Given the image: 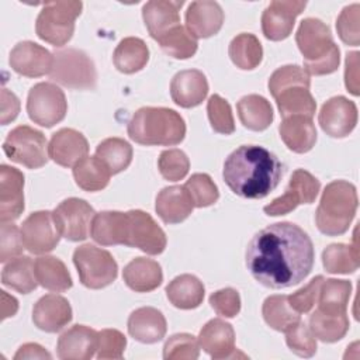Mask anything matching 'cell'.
I'll return each instance as SVG.
<instances>
[{
  "instance_id": "cell-1",
  "label": "cell",
  "mask_w": 360,
  "mask_h": 360,
  "mask_svg": "<svg viewBox=\"0 0 360 360\" xmlns=\"http://www.w3.org/2000/svg\"><path fill=\"white\" fill-rule=\"evenodd\" d=\"M314 245L292 222L271 224L259 231L246 248V267L264 287L280 290L300 284L312 270Z\"/></svg>"
},
{
  "instance_id": "cell-42",
  "label": "cell",
  "mask_w": 360,
  "mask_h": 360,
  "mask_svg": "<svg viewBox=\"0 0 360 360\" xmlns=\"http://www.w3.org/2000/svg\"><path fill=\"white\" fill-rule=\"evenodd\" d=\"M262 314L266 323L277 332H285L300 321V314L292 309L287 295L267 297L263 302Z\"/></svg>"
},
{
  "instance_id": "cell-29",
  "label": "cell",
  "mask_w": 360,
  "mask_h": 360,
  "mask_svg": "<svg viewBox=\"0 0 360 360\" xmlns=\"http://www.w3.org/2000/svg\"><path fill=\"white\" fill-rule=\"evenodd\" d=\"M125 284L136 292H149L158 288L163 281L160 264L149 257L132 259L122 271Z\"/></svg>"
},
{
  "instance_id": "cell-23",
  "label": "cell",
  "mask_w": 360,
  "mask_h": 360,
  "mask_svg": "<svg viewBox=\"0 0 360 360\" xmlns=\"http://www.w3.org/2000/svg\"><path fill=\"white\" fill-rule=\"evenodd\" d=\"M224 24V11L217 1H193L186 11V25L190 34L197 38L215 35Z\"/></svg>"
},
{
  "instance_id": "cell-12",
  "label": "cell",
  "mask_w": 360,
  "mask_h": 360,
  "mask_svg": "<svg viewBox=\"0 0 360 360\" xmlns=\"http://www.w3.org/2000/svg\"><path fill=\"white\" fill-rule=\"evenodd\" d=\"M52 215L60 236L72 242H79L87 238L96 212L86 200L72 197L63 200L53 210Z\"/></svg>"
},
{
  "instance_id": "cell-15",
  "label": "cell",
  "mask_w": 360,
  "mask_h": 360,
  "mask_svg": "<svg viewBox=\"0 0 360 360\" xmlns=\"http://www.w3.org/2000/svg\"><path fill=\"white\" fill-rule=\"evenodd\" d=\"M305 1L274 0L262 14V31L270 41L285 39L295 24L297 15L305 8Z\"/></svg>"
},
{
  "instance_id": "cell-52",
  "label": "cell",
  "mask_w": 360,
  "mask_h": 360,
  "mask_svg": "<svg viewBox=\"0 0 360 360\" xmlns=\"http://www.w3.org/2000/svg\"><path fill=\"white\" fill-rule=\"evenodd\" d=\"M97 359H121L127 346V338L117 329L97 332Z\"/></svg>"
},
{
  "instance_id": "cell-48",
  "label": "cell",
  "mask_w": 360,
  "mask_h": 360,
  "mask_svg": "<svg viewBox=\"0 0 360 360\" xmlns=\"http://www.w3.org/2000/svg\"><path fill=\"white\" fill-rule=\"evenodd\" d=\"M198 356V340L190 333H176L170 336L163 346V357L166 360H195Z\"/></svg>"
},
{
  "instance_id": "cell-35",
  "label": "cell",
  "mask_w": 360,
  "mask_h": 360,
  "mask_svg": "<svg viewBox=\"0 0 360 360\" xmlns=\"http://www.w3.org/2000/svg\"><path fill=\"white\" fill-rule=\"evenodd\" d=\"M38 284L55 292H62L73 285L65 263L55 256H41L34 262Z\"/></svg>"
},
{
  "instance_id": "cell-58",
  "label": "cell",
  "mask_w": 360,
  "mask_h": 360,
  "mask_svg": "<svg viewBox=\"0 0 360 360\" xmlns=\"http://www.w3.org/2000/svg\"><path fill=\"white\" fill-rule=\"evenodd\" d=\"M32 359H52V356L42 346L37 343H25L14 354V360H32Z\"/></svg>"
},
{
  "instance_id": "cell-21",
  "label": "cell",
  "mask_w": 360,
  "mask_h": 360,
  "mask_svg": "<svg viewBox=\"0 0 360 360\" xmlns=\"http://www.w3.org/2000/svg\"><path fill=\"white\" fill-rule=\"evenodd\" d=\"M208 94V82L205 75L197 69H187L176 73L170 83L172 100L183 107L191 108L200 105Z\"/></svg>"
},
{
  "instance_id": "cell-46",
  "label": "cell",
  "mask_w": 360,
  "mask_h": 360,
  "mask_svg": "<svg viewBox=\"0 0 360 360\" xmlns=\"http://www.w3.org/2000/svg\"><path fill=\"white\" fill-rule=\"evenodd\" d=\"M207 112L211 128L224 135H229L235 131V121L229 103L218 94H212L207 103Z\"/></svg>"
},
{
  "instance_id": "cell-49",
  "label": "cell",
  "mask_w": 360,
  "mask_h": 360,
  "mask_svg": "<svg viewBox=\"0 0 360 360\" xmlns=\"http://www.w3.org/2000/svg\"><path fill=\"white\" fill-rule=\"evenodd\" d=\"M158 167L166 180L179 181L187 176L190 160L180 149H166L159 155Z\"/></svg>"
},
{
  "instance_id": "cell-56",
  "label": "cell",
  "mask_w": 360,
  "mask_h": 360,
  "mask_svg": "<svg viewBox=\"0 0 360 360\" xmlns=\"http://www.w3.org/2000/svg\"><path fill=\"white\" fill-rule=\"evenodd\" d=\"M345 84L347 91L359 96V52H349L346 55Z\"/></svg>"
},
{
  "instance_id": "cell-24",
  "label": "cell",
  "mask_w": 360,
  "mask_h": 360,
  "mask_svg": "<svg viewBox=\"0 0 360 360\" xmlns=\"http://www.w3.org/2000/svg\"><path fill=\"white\" fill-rule=\"evenodd\" d=\"M198 345L212 359L235 356V332L231 323L214 318L208 321L198 335Z\"/></svg>"
},
{
  "instance_id": "cell-2",
  "label": "cell",
  "mask_w": 360,
  "mask_h": 360,
  "mask_svg": "<svg viewBox=\"0 0 360 360\" xmlns=\"http://www.w3.org/2000/svg\"><path fill=\"white\" fill-rule=\"evenodd\" d=\"M284 166L269 149L259 145H242L225 160L222 177L239 197L259 200L269 195L280 183Z\"/></svg>"
},
{
  "instance_id": "cell-17",
  "label": "cell",
  "mask_w": 360,
  "mask_h": 360,
  "mask_svg": "<svg viewBox=\"0 0 360 360\" xmlns=\"http://www.w3.org/2000/svg\"><path fill=\"white\" fill-rule=\"evenodd\" d=\"M53 55L44 46L32 42H18L10 52L8 63L11 69L27 77H39L51 72Z\"/></svg>"
},
{
  "instance_id": "cell-44",
  "label": "cell",
  "mask_w": 360,
  "mask_h": 360,
  "mask_svg": "<svg viewBox=\"0 0 360 360\" xmlns=\"http://www.w3.org/2000/svg\"><path fill=\"white\" fill-rule=\"evenodd\" d=\"M165 53L174 59H188L197 52V39L183 25H177L159 41Z\"/></svg>"
},
{
  "instance_id": "cell-39",
  "label": "cell",
  "mask_w": 360,
  "mask_h": 360,
  "mask_svg": "<svg viewBox=\"0 0 360 360\" xmlns=\"http://www.w3.org/2000/svg\"><path fill=\"white\" fill-rule=\"evenodd\" d=\"M322 263L330 274H350L359 269V248L354 245L332 243L322 252Z\"/></svg>"
},
{
  "instance_id": "cell-5",
  "label": "cell",
  "mask_w": 360,
  "mask_h": 360,
  "mask_svg": "<svg viewBox=\"0 0 360 360\" xmlns=\"http://www.w3.org/2000/svg\"><path fill=\"white\" fill-rule=\"evenodd\" d=\"M357 210L356 187L346 180H335L326 184L315 212L318 229L328 236L343 235Z\"/></svg>"
},
{
  "instance_id": "cell-14",
  "label": "cell",
  "mask_w": 360,
  "mask_h": 360,
  "mask_svg": "<svg viewBox=\"0 0 360 360\" xmlns=\"http://www.w3.org/2000/svg\"><path fill=\"white\" fill-rule=\"evenodd\" d=\"M21 236L25 249L34 255L53 250L60 239L51 211L30 214L21 225Z\"/></svg>"
},
{
  "instance_id": "cell-9",
  "label": "cell",
  "mask_w": 360,
  "mask_h": 360,
  "mask_svg": "<svg viewBox=\"0 0 360 360\" xmlns=\"http://www.w3.org/2000/svg\"><path fill=\"white\" fill-rule=\"evenodd\" d=\"M8 159L28 169H39L48 162V143L45 135L28 125L11 129L3 142Z\"/></svg>"
},
{
  "instance_id": "cell-7",
  "label": "cell",
  "mask_w": 360,
  "mask_h": 360,
  "mask_svg": "<svg viewBox=\"0 0 360 360\" xmlns=\"http://www.w3.org/2000/svg\"><path fill=\"white\" fill-rule=\"evenodd\" d=\"M49 77L73 90H93L97 84V70L86 52L76 48L55 51Z\"/></svg>"
},
{
  "instance_id": "cell-13",
  "label": "cell",
  "mask_w": 360,
  "mask_h": 360,
  "mask_svg": "<svg viewBox=\"0 0 360 360\" xmlns=\"http://www.w3.org/2000/svg\"><path fill=\"white\" fill-rule=\"evenodd\" d=\"M125 246L138 248L146 255H159L166 248V235L155 219L145 211L127 212Z\"/></svg>"
},
{
  "instance_id": "cell-51",
  "label": "cell",
  "mask_w": 360,
  "mask_h": 360,
  "mask_svg": "<svg viewBox=\"0 0 360 360\" xmlns=\"http://www.w3.org/2000/svg\"><path fill=\"white\" fill-rule=\"evenodd\" d=\"M292 84L311 86L309 75L304 70V68H300L298 65L281 66L277 70H274L269 79V90L271 96H274L281 89Z\"/></svg>"
},
{
  "instance_id": "cell-37",
  "label": "cell",
  "mask_w": 360,
  "mask_h": 360,
  "mask_svg": "<svg viewBox=\"0 0 360 360\" xmlns=\"http://www.w3.org/2000/svg\"><path fill=\"white\" fill-rule=\"evenodd\" d=\"M352 294V283L347 280L323 278L318 295V308L323 314L340 315L346 314L349 298Z\"/></svg>"
},
{
  "instance_id": "cell-6",
  "label": "cell",
  "mask_w": 360,
  "mask_h": 360,
  "mask_svg": "<svg viewBox=\"0 0 360 360\" xmlns=\"http://www.w3.org/2000/svg\"><path fill=\"white\" fill-rule=\"evenodd\" d=\"M82 8L83 3L77 0L45 3L37 17V35L53 46L66 45L75 32V21Z\"/></svg>"
},
{
  "instance_id": "cell-22",
  "label": "cell",
  "mask_w": 360,
  "mask_h": 360,
  "mask_svg": "<svg viewBox=\"0 0 360 360\" xmlns=\"http://www.w3.org/2000/svg\"><path fill=\"white\" fill-rule=\"evenodd\" d=\"M97 332L84 325H75L58 339L56 353L62 360H89L97 350Z\"/></svg>"
},
{
  "instance_id": "cell-40",
  "label": "cell",
  "mask_w": 360,
  "mask_h": 360,
  "mask_svg": "<svg viewBox=\"0 0 360 360\" xmlns=\"http://www.w3.org/2000/svg\"><path fill=\"white\" fill-rule=\"evenodd\" d=\"M229 58L233 65L243 70L257 68L263 58V48L260 41L248 32L236 35L229 44Z\"/></svg>"
},
{
  "instance_id": "cell-28",
  "label": "cell",
  "mask_w": 360,
  "mask_h": 360,
  "mask_svg": "<svg viewBox=\"0 0 360 360\" xmlns=\"http://www.w3.org/2000/svg\"><path fill=\"white\" fill-rule=\"evenodd\" d=\"M278 132L285 146L295 153L311 150L316 142V129L312 118L304 115L283 118Z\"/></svg>"
},
{
  "instance_id": "cell-10",
  "label": "cell",
  "mask_w": 360,
  "mask_h": 360,
  "mask_svg": "<svg viewBox=\"0 0 360 360\" xmlns=\"http://www.w3.org/2000/svg\"><path fill=\"white\" fill-rule=\"evenodd\" d=\"M66 111L65 93L56 84L41 82L31 87L27 98V112L31 121L51 128L65 118Z\"/></svg>"
},
{
  "instance_id": "cell-50",
  "label": "cell",
  "mask_w": 360,
  "mask_h": 360,
  "mask_svg": "<svg viewBox=\"0 0 360 360\" xmlns=\"http://www.w3.org/2000/svg\"><path fill=\"white\" fill-rule=\"evenodd\" d=\"M360 4L354 3L350 6H346L338 20H336V30L339 34V38L352 46H357L360 44Z\"/></svg>"
},
{
  "instance_id": "cell-38",
  "label": "cell",
  "mask_w": 360,
  "mask_h": 360,
  "mask_svg": "<svg viewBox=\"0 0 360 360\" xmlns=\"http://www.w3.org/2000/svg\"><path fill=\"white\" fill-rule=\"evenodd\" d=\"M110 170L97 156H86L73 166L76 184L84 191H100L110 181Z\"/></svg>"
},
{
  "instance_id": "cell-31",
  "label": "cell",
  "mask_w": 360,
  "mask_h": 360,
  "mask_svg": "<svg viewBox=\"0 0 360 360\" xmlns=\"http://www.w3.org/2000/svg\"><path fill=\"white\" fill-rule=\"evenodd\" d=\"M277 108L283 118L304 115L312 118L316 111V103L309 91V86L292 84L281 89L274 96Z\"/></svg>"
},
{
  "instance_id": "cell-43",
  "label": "cell",
  "mask_w": 360,
  "mask_h": 360,
  "mask_svg": "<svg viewBox=\"0 0 360 360\" xmlns=\"http://www.w3.org/2000/svg\"><path fill=\"white\" fill-rule=\"evenodd\" d=\"M132 146L122 138H107L98 143L96 156L104 163L111 174L125 170L132 160Z\"/></svg>"
},
{
  "instance_id": "cell-59",
  "label": "cell",
  "mask_w": 360,
  "mask_h": 360,
  "mask_svg": "<svg viewBox=\"0 0 360 360\" xmlns=\"http://www.w3.org/2000/svg\"><path fill=\"white\" fill-rule=\"evenodd\" d=\"M1 292V319L13 316L18 309V302L14 297L8 295L6 291Z\"/></svg>"
},
{
  "instance_id": "cell-45",
  "label": "cell",
  "mask_w": 360,
  "mask_h": 360,
  "mask_svg": "<svg viewBox=\"0 0 360 360\" xmlns=\"http://www.w3.org/2000/svg\"><path fill=\"white\" fill-rule=\"evenodd\" d=\"M194 207L202 208L215 204L219 198V191L212 179L205 173L193 174L184 184Z\"/></svg>"
},
{
  "instance_id": "cell-55",
  "label": "cell",
  "mask_w": 360,
  "mask_h": 360,
  "mask_svg": "<svg viewBox=\"0 0 360 360\" xmlns=\"http://www.w3.org/2000/svg\"><path fill=\"white\" fill-rule=\"evenodd\" d=\"M210 304L218 315L225 318H233L240 311L239 292L231 287L212 292L210 295Z\"/></svg>"
},
{
  "instance_id": "cell-41",
  "label": "cell",
  "mask_w": 360,
  "mask_h": 360,
  "mask_svg": "<svg viewBox=\"0 0 360 360\" xmlns=\"http://www.w3.org/2000/svg\"><path fill=\"white\" fill-rule=\"evenodd\" d=\"M308 323L312 335L325 343H333L340 340L342 338H345L350 326L346 314L329 315L321 312L319 309H315L311 314Z\"/></svg>"
},
{
  "instance_id": "cell-30",
  "label": "cell",
  "mask_w": 360,
  "mask_h": 360,
  "mask_svg": "<svg viewBox=\"0 0 360 360\" xmlns=\"http://www.w3.org/2000/svg\"><path fill=\"white\" fill-rule=\"evenodd\" d=\"M90 236L103 246L124 245L127 236V212L103 211L93 217Z\"/></svg>"
},
{
  "instance_id": "cell-25",
  "label": "cell",
  "mask_w": 360,
  "mask_h": 360,
  "mask_svg": "<svg viewBox=\"0 0 360 360\" xmlns=\"http://www.w3.org/2000/svg\"><path fill=\"white\" fill-rule=\"evenodd\" d=\"M183 1L150 0L142 7L145 25L155 41H159L170 30L180 25V7Z\"/></svg>"
},
{
  "instance_id": "cell-11",
  "label": "cell",
  "mask_w": 360,
  "mask_h": 360,
  "mask_svg": "<svg viewBox=\"0 0 360 360\" xmlns=\"http://www.w3.org/2000/svg\"><path fill=\"white\" fill-rule=\"evenodd\" d=\"M319 190L321 183L315 176L304 169H297L292 173L284 194L264 205L263 211L270 217L285 215L295 210L300 204L314 202Z\"/></svg>"
},
{
  "instance_id": "cell-19",
  "label": "cell",
  "mask_w": 360,
  "mask_h": 360,
  "mask_svg": "<svg viewBox=\"0 0 360 360\" xmlns=\"http://www.w3.org/2000/svg\"><path fill=\"white\" fill-rule=\"evenodd\" d=\"M32 321L34 325L44 332H59L72 321L70 304L62 295L46 294L34 305Z\"/></svg>"
},
{
  "instance_id": "cell-16",
  "label": "cell",
  "mask_w": 360,
  "mask_h": 360,
  "mask_svg": "<svg viewBox=\"0 0 360 360\" xmlns=\"http://www.w3.org/2000/svg\"><path fill=\"white\" fill-rule=\"evenodd\" d=\"M318 122L329 136L345 138L357 124V107L343 96L332 97L321 107Z\"/></svg>"
},
{
  "instance_id": "cell-34",
  "label": "cell",
  "mask_w": 360,
  "mask_h": 360,
  "mask_svg": "<svg viewBox=\"0 0 360 360\" xmlns=\"http://www.w3.org/2000/svg\"><path fill=\"white\" fill-rule=\"evenodd\" d=\"M149 60V49L146 44L136 37L124 38L115 48L112 55L114 66L125 75L139 72Z\"/></svg>"
},
{
  "instance_id": "cell-18",
  "label": "cell",
  "mask_w": 360,
  "mask_h": 360,
  "mask_svg": "<svg viewBox=\"0 0 360 360\" xmlns=\"http://www.w3.org/2000/svg\"><path fill=\"white\" fill-rule=\"evenodd\" d=\"M24 174L11 166H0V221L13 222L24 211Z\"/></svg>"
},
{
  "instance_id": "cell-26",
  "label": "cell",
  "mask_w": 360,
  "mask_h": 360,
  "mask_svg": "<svg viewBox=\"0 0 360 360\" xmlns=\"http://www.w3.org/2000/svg\"><path fill=\"white\" fill-rule=\"evenodd\" d=\"M128 333L141 343H156L166 335V319L163 314L152 307L135 309L128 318Z\"/></svg>"
},
{
  "instance_id": "cell-53",
  "label": "cell",
  "mask_w": 360,
  "mask_h": 360,
  "mask_svg": "<svg viewBox=\"0 0 360 360\" xmlns=\"http://www.w3.org/2000/svg\"><path fill=\"white\" fill-rule=\"evenodd\" d=\"M0 262L6 263L7 260L21 256L25 249L21 229H18L13 222H1V236H0Z\"/></svg>"
},
{
  "instance_id": "cell-3",
  "label": "cell",
  "mask_w": 360,
  "mask_h": 360,
  "mask_svg": "<svg viewBox=\"0 0 360 360\" xmlns=\"http://www.w3.org/2000/svg\"><path fill=\"white\" fill-rule=\"evenodd\" d=\"M128 136L146 146H173L186 135V122L181 115L166 107H142L128 122Z\"/></svg>"
},
{
  "instance_id": "cell-36",
  "label": "cell",
  "mask_w": 360,
  "mask_h": 360,
  "mask_svg": "<svg viewBox=\"0 0 360 360\" xmlns=\"http://www.w3.org/2000/svg\"><path fill=\"white\" fill-rule=\"evenodd\" d=\"M1 283L21 294L34 291L38 285L35 277L34 262L30 256H18L11 259L1 271Z\"/></svg>"
},
{
  "instance_id": "cell-27",
  "label": "cell",
  "mask_w": 360,
  "mask_h": 360,
  "mask_svg": "<svg viewBox=\"0 0 360 360\" xmlns=\"http://www.w3.org/2000/svg\"><path fill=\"white\" fill-rule=\"evenodd\" d=\"M194 204L184 186H170L159 191L155 210L165 224H179L190 217Z\"/></svg>"
},
{
  "instance_id": "cell-8",
  "label": "cell",
  "mask_w": 360,
  "mask_h": 360,
  "mask_svg": "<svg viewBox=\"0 0 360 360\" xmlns=\"http://www.w3.org/2000/svg\"><path fill=\"white\" fill-rule=\"evenodd\" d=\"M73 263L84 287L100 290L110 285L118 273L112 255L94 245H82L73 252Z\"/></svg>"
},
{
  "instance_id": "cell-54",
  "label": "cell",
  "mask_w": 360,
  "mask_h": 360,
  "mask_svg": "<svg viewBox=\"0 0 360 360\" xmlns=\"http://www.w3.org/2000/svg\"><path fill=\"white\" fill-rule=\"evenodd\" d=\"M323 278V276H316L305 287L300 288L291 295H287L288 302L294 311H297L298 314H307L315 307Z\"/></svg>"
},
{
  "instance_id": "cell-20",
  "label": "cell",
  "mask_w": 360,
  "mask_h": 360,
  "mask_svg": "<svg viewBox=\"0 0 360 360\" xmlns=\"http://www.w3.org/2000/svg\"><path fill=\"white\" fill-rule=\"evenodd\" d=\"M48 153L56 165L70 167L87 156L89 143L82 132L72 128H62L52 135Z\"/></svg>"
},
{
  "instance_id": "cell-57",
  "label": "cell",
  "mask_w": 360,
  "mask_h": 360,
  "mask_svg": "<svg viewBox=\"0 0 360 360\" xmlns=\"http://www.w3.org/2000/svg\"><path fill=\"white\" fill-rule=\"evenodd\" d=\"M20 112V100L18 97L7 90V89H1V124L6 125L11 121L15 120V117Z\"/></svg>"
},
{
  "instance_id": "cell-33",
  "label": "cell",
  "mask_w": 360,
  "mask_h": 360,
  "mask_svg": "<svg viewBox=\"0 0 360 360\" xmlns=\"http://www.w3.org/2000/svg\"><path fill=\"white\" fill-rule=\"evenodd\" d=\"M236 108L240 122L250 131H264L273 122V108L270 103L259 94L242 97Z\"/></svg>"
},
{
  "instance_id": "cell-32",
  "label": "cell",
  "mask_w": 360,
  "mask_h": 360,
  "mask_svg": "<svg viewBox=\"0 0 360 360\" xmlns=\"http://www.w3.org/2000/svg\"><path fill=\"white\" fill-rule=\"evenodd\" d=\"M204 284L193 274H180L166 285L167 300L180 309L200 307L204 300Z\"/></svg>"
},
{
  "instance_id": "cell-4",
  "label": "cell",
  "mask_w": 360,
  "mask_h": 360,
  "mask_svg": "<svg viewBox=\"0 0 360 360\" xmlns=\"http://www.w3.org/2000/svg\"><path fill=\"white\" fill-rule=\"evenodd\" d=\"M295 42L308 75H329L339 68L340 51L333 42L330 28L323 21L311 17L302 20L295 34Z\"/></svg>"
},
{
  "instance_id": "cell-47",
  "label": "cell",
  "mask_w": 360,
  "mask_h": 360,
  "mask_svg": "<svg viewBox=\"0 0 360 360\" xmlns=\"http://www.w3.org/2000/svg\"><path fill=\"white\" fill-rule=\"evenodd\" d=\"M284 333L287 346L297 356L312 357L316 353V338L301 319L288 328Z\"/></svg>"
}]
</instances>
